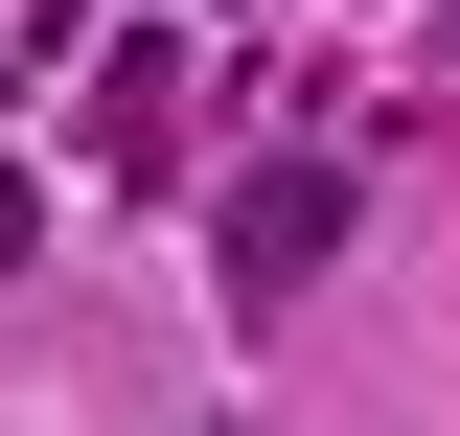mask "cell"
Wrapping results in <instances>:
<instances>
[{
    "mask_svg": "<svg viewBox=\"0 0 460 436\" xmlns=\"http://www.w3.org/2000/svg\"><path fill=\"white\" fill-rule=\"evenodd\" d=\"M345 207H368V184H345V161H253V184H230V299H253V322H277L299 275L345 253Z\"/></svg>",
    "mask_w": 460,
    "mask_h": 436,
    "instance_id": "1",
    "label": "cell"
},
{
    "mask_svg": "<svg viewBox=\"0 0 460 436\" xmlns=\"http://www.w3.org/2000/svg\"><path fill=\"white\" fill-rule=\"evenodd\" d=\"M0 275H23V184H0Z\"/></svg>",
    "mask_w": 460,
    "mask_h": 436,
    "instance_id": "2",
    "label": "cell"
}]
</instances>
